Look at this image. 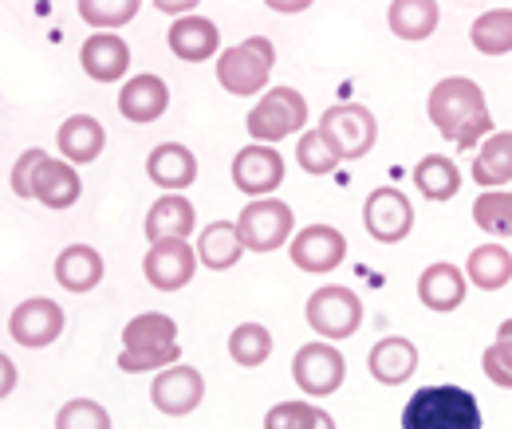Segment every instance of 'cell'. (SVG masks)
Returning <instances> with one entry per match:
<instances>
[{
    "label": "cell",
    "mask_w": 512,
    "mask_h": 429,
    "mask_svg": "<svg viewBox=\"0 0 512 429\" xmlns=\"http://www.w3.org/2000/svg\"><path fill=\"white\" fill-rule=\"evenodd\" d=\"M426 115L446 142H457V150L481 146L493 134V115H489L485 91L465 75H449L442 83H434V91L426 99Z\"/></svg>",
    "instance_id": "obj_1"
},
{
    "label": "cell",
    "mask_w": 512,
    "mask_h": 429,
    "mask_svg": "<svg viewBox=\"0 0 512 429\" xmlns=\"http://www.w3.org/2000/svg\"><path fill=\"white\" fill-rule=\"evenodd\" d=\"M402 429H481V406L461 386H422L402 410Z\"/></svg>",
    "instance_id": "obj_2"
},
{
    "label": "cell",
    "mask_w": 512,
    "mask_h": 429,
    "mask_svg": "<svg viewBox=\"0 0 512 429\" xmlns=\"http://www.w3.org/2000/svg\"><path fill=\"white\" fill-rule=\"evenodd\" d=\"M276 63V48L268 36H249L241 44H233L229 52L217 56V83L229 95H260L268 87Z\"/></svg>",
    "instance_id": "obj_3"
},
{
    "label": "cell",
    "mask_w": 512,
    "mask_h": 429,
    "mask_svg": "<svg viewBox=\"0 0 512 429\" xmlns=\"http://www.w3.org/2000/svg\"><path fill=\"white\" fill-rule=\"evenodd\" d=\"M304 123H308V103H304V95L296 87H268L256 99L249 119H245L249 134H253L260 146H272V142L304 130Z\"/></svg>",
    "instance_id": "obj_4"
},
{
    "label": "cell",
    "mask_w": 512,
    "mask_h": 429,
    "mask_svg": "<svg viewBox=\"0 0 512 429\" xmlns=\"http://www.w3.org/2000/svg\"><path fill=\"white\" fill-rule=\"evenodd\" d=\"M304 315H308V327L316 335H323L327 343L351 339L363 327V300L351 288H343V284H323V288H316L308 296Z\"/></svg>",
    "instance_id": "obj_5"
},
{
    "label": "cell",
    "mask_w": 512,
    "mask_h": 429,
    "mask_svg": "<svg viewBox=\"0 0 512 429\" xmlns=\"http://www.w3.org/2000/svg\"><path fill=\"white\" fill-rule=\"evenodd\" d=\"M237 229H241V241L249 252H276L280 245H292V229H296V217L284 201L276 197H256L241 209L237 217Z\"/></svg>",
    "instance_id": "obj_6"
},
{
    "label": "cell",
    "mask_w": 512,
    "mask_h": 429,
    "mask_svg": "<svg viewBox=\"0 0 512 429\" xmlns=\"http://www.w3.org/2000/svg\"><path fill=\"white\" fill-rule=\"evenodd\" d=\"M320 130L327 134V142L335 146V154L343 162H355L363 154L375 150V138H379V123L367 107L359 103H339V107H327L320 115Z\"/></svg>",
    "instance_id": "obj_7"
},
{
    "label": "cell",
    "mask_w": 512,
    "mask_h": 429,
    "mask_svg": "<svg viewBox=\"0 0 512 429\" xmlns=\"http://www.w3.org/2000/svg\"><path fill=\"white\" fill-rule=\"evenodd\" d=\"M292 378H296V386H300L308 398H327V394H335V390L343 386L347 363H343V355H339L327 339H316V343H304V347L296 351V359H292Z\"/></svg>",
    "instance_id": "obj_8"
},
{
    "label": "cell",
    "mask_w": 512,
    "mask_h": 429,
    "mask_svg": "<svg viewBox=\"0 0 512 429\" xmlns=\"http://www.w3.org/2000/svg\"><path fill=\"white\" fill-rule=\"evenodd\" d=\"M363 225L367 233L379 241V245H398L410 237L414 229V209H410V197L394 185H379L367 205H363Z\"/></svg>",
    "instance_id": "obj_9"
},
{
    "label": "cell",
    "mask_w": 512,
    "mask_h": 429,
    "mask_svg": "<svg viewBox=\"0 0 512 429\" xmlns=\"http://www.w3.org/2000/svg\"><path fill=\"white\" fill-rule=\"evenodd\" d=\"M142 272H146L150 288L178 292V288L190 284L193 272H197V248L190 241H158V245H150V252H146Z\"/></svg>",
    "instance_id": "obj_10"
},
{
    "label": "cell",
    "mask_w": 512,
    "mask_h": 429,
    "mask_svg": "<svg viewBox=\"0 0 512 429\" xmlns=\"http://www.w3.org/2000/svg\"><path fill=\"white\" fill-rule=\"evenodd\" d=\"M288 256H292V264H296L300 272L323 276V272H335V268L343 264L347 241H343V233L331 229V225H308V229H300V233L292 237Z\"/></svg>",
    "instance_id": "obj_11"
},
{
    "label": "cell",
    "mask_w": 512,
    "mask_h": 429,
    "mask_svg": "<svg viewBox=\"0 0 512 429\" xmlns=\"http://www.w3.org/2000/svg\"><path fill=\"white\" fill-rule=\"evenodd\" d=\"M60 331H64V307L56 300H44V296L24 300L8 315V335L20 347H48L60 339Z\"/></svg>",
    "instance_id": "obj_12"
},
{
    "label": "cell",
    "mask_w": 512,
    "mask_h": 429,
    "mask_svg": "<svg viewBox=\"0 0 512 429\" xmlns=\"http://www.w3.org/2000/svg\"><path fill=\"white\" fill-rule=\"evenodd\" d=\"M150 398L162 414L170 418H182V414H193L205 398V378L201 370L193 367H166L154 382H150Z\"/></svg>",
    "instance_id": "obj_13"
},
{
    "label": "cell",
    "mask_w": 512,
    "mask_h": 429,
    "mask_svg": "<svg viewBox=\"0 0 512 429\" xmlns=\"http://www.w3.org/2000/svg\"><path fill=\"white\" fill-rule=\"evenodd\" d=\"M284 182V158L272 150V146H245V150H237V158H233V185L241 189V193H249V197H268L276 185Z\"/></svg>",
    "instance_id": "obj_14"
},
{
    "label": "cell",
    "mask_w": 512,
    "mask_h": 429,
    "mask_svg": "<svg viewBox=\"0 0 512 429\" xmlns=\"http://www.w3.org/2000/svg\"><path fill=\"white\" fill-rule=\"evenodd\" d=\"M193 229H197V213L182 193H162L150 209H146V241L158 245V241H186Z\"/></svg>",
    "instance_id": "obj_15"
},
{
    "label": "cell",
    "mask_w": 512,
    "mask_h": 429,
    "mask_svg": "<svg viewBox=\"0 0 512 429\" xmlns=\"http://www.w3.org/2000/svg\"><path fill=\"white\" fill-rule=\"evenodd\" d=\"M79 63L95 83H119L130 67V48L127 40H119L115 32H95L83 40L79 48Z\"/></svg>",
    "instance_id": "obj_16"
},
{
    "label": "cell",
    "mask_w": 512,
    "mask_h": 429,
    "mask_svg": "<svg viewBox=\"0 0 512 429\" xmlns=\"http://www.w3.org/2000/svg\"><path fill=\"white\" fill-rule=\"evenodd\" d=\"M146 174L150 182L162 185L166 193H182L186 185L197 182V158H193L190 146L182 142H158L146 158Z\"/></svg>",
    "instance_id": "obj_17"
},
{
    "label": "cell",
    "mask_w": 512,
    "mask_h": 429,
    "mask_svg": "<svg viewBox=\"0 0 512 429\" xmlns=\"http://www.w3.org/2000/svg\"><path fill=\"white\" fill-rule=\"evenodd\" d=\"M166 107H170V91L158 75H134L119 91V111L130 123H154L166 115Z\"/></svg>",
    "instance_id": "obj_18"
},
{
    "label": "cell",
    "mask_w": 512,
    "mask_h": 429,
    "mask_svg": "<svg viewBox=\"0 0 512 429\" xmlns=\"http://www.w3.org/2000/svg\"><path fill=\"white\" fill-rule=\"evenodd\" d=\"M166 44H170V52H174L178 60L201 63L217 52L221 32H217V24H213L209 16H197V12H193V16H182V20H174V24H170Z\"/></svg>",
    "instance_id": "obj_19"
},
{
    "label": "cell",
    "mask_w": 512,
    "mask_h": 429,
    "mask_svg": "<svg viewBox=\"0 0 512 429\" xmlns=\"http://www.w3.org/2000/svg\"><path fill=\"white\" fill-rule=\"evenodd\" d=\"M465 280H469L465 268L438 260V264L422 268V276H418V300L430 307V311H453V307L465 304Z\"/></svg>",
    "instance_id": "obj_20"
},
{
    "label": "cell",
    "mask_w": 512,
    "mask_h": 429,
    "mask_svg": "<svg viewBox=\"0 0 512 429\" xmlns=\"http://www.w3.org/2000/svg\"><path fill=\"white\" fill-rule=\"evenodd\" d=\"M170 347H178V323L162 311H142L123 327V351L154 355V351H170Z\"/></svg>",
    "instance_id": "obj_21"
},
{
    "label": "cell",
    "mask_w": 512,
    "mask_h": 429,
    "mask_svg": "<svg viewBox=\"0 0 512 429\" xmlns=\"http://www.w3.org/2000/svg\"><path fill=\"white\" fill-rule=\"evenodd\" d=\"M56 146H60L64 162L87 166V162H95V158L103 154L107 130H103L99 119H91V115H71V119L60 126V134H56Z\"/></svg>",
    "instance_id": "obj_22"
},
{
    "label": "cell",
    "mask_w": 512,
    "mask_h": 429,
    "mask_svg": "<svg viewBox=\"0 0 512 429\" xmlns=\"http://www.w3.org/2000/svg\"><path fill=\"white\" fill-rule=\"evenodd\" d=\"M367 367L375 374V382L383 386H402L414 370H418V347L402 335H390V339H379L367 355Z\"/></svg>",
    "instance_id": "obj_23"
},
{
    "label": "cell",
    "mask_w": 512,
    "mask_h": 429,
    "mask_svg": "<svg viewBox=\"0 0 512 429\" xmlns=\"http://www.w3.org/2000/svg\"><path fill=\"white\" fill-rule=\"evenodd\" d=\"M83 193V182L75 174V166L64 158H48L40 170H36V182H32V197L48 209H71Z\"/></svg>",
    "instance_id": "obj_24"
},
{
    "label": "cell",
    "mask_w": 512,
    "mask_h": 429,
    "mask_svg": "<svg viewBox=\"0 0 512 429\" xmlns=\"http://www.w3.org/2000/svg\"><path fill=\"white\" fill-rule=\"evenodd\" d=\"M103 256H99V248L91 245H67L60 256H56V280H60V288L67 292H91V288H99V280H103Z\"/></svg>",
    "instance_id": "obj_25"
},
{
    "label": "cell",
    "mask_w": 512,
    "mask_h": 429,
    "mask_svg": "<svg viewBox=\"0 0 512 429\" xmlns=\"http://www.w3.org/2000/svg\"><path fill=\"white\" fill-rule=\"evenodd\" d=\"M241 252H245V241H241L237 221H213V225H205L201 237H197V260H201L209 272L233 268V264L241 260Z\"/></svg>",
    "instance_id": "obj_26"
},
{
    "label": "cell",
    "mask_w": 512,
    "mask_h": 429,
    "mask_svg": "<svg viewBox=\"0 0 512 429\" xmlns=\"http://www.w3.org/2000/svg\"><path fill=\"white\" fill-rule=\"evenodd\" d=\"M473 182L485 189L512 185V130H497L481 142V150L473 158Z\"/></svg>",
    "instance_id": "obj_27"
},
{
    "label": "cell",
    "mask_w": 512,
    "mask_h": 429,
    "mask_svg": "<svg viewBox=\"0 0 512 429\" xmlns=\"http://www.w3.org/2000/svg\"><path fill=\"white\" fill-rule=\"evenodd\" d=\"M438 20L442 12L434 0H394L386 8V24L398 40H426L438 32Z\"/></svg>",
    "instance_id": "obj_28"
},
{
    "label": "cell",
    "mask_w": 512,
    "mask_h": 429,
    "mask_svg": "<svg viewBox=\"0 0 512 429\" xmlns=\"http://www.w3.org/2000/svg\"><path fill=\"white\" fill-rule=\"evenodd\" d=\"M465 276H469V284H477L481 292H501L512 280V252L505 245L473 248L469 260H465Z\"/></svg>",
    "instance_id": "obj_29"
},
{
    "label": "cell",
    "mask_w": 512,
    "mask_h": 429,
    "mask_svg": "<svg viewBox=\"0 0 512 429\" xmlns=\"http://www.w3.org/2000/svg\"><path fill=\"white\" fill-rule=\"evenodd\" d=\"M414 185H418V193L426 201H449L461 189V170H457V162L446 158V154H426L414 166Z\"/></svg>",
    "instance_id": "obj_30"
},
{
    "label": "cell",
    "mask_w": 512,
    "mask_h": 429,
    "mask_svg": "<svg viewBox=\"0 0 512 429\" xmlns=\"http://www.w3.org/2000/svg\"><path fill=\"white\" fill-rule=\"evenodd\" d=\"M469 40L481 56H505L512 52V8H489L473 20Z\"/></svg>",
    "instance_id": "obj_31"
},
{
    "label": "cell",
    "mask_w": 512,
    "mask_h": 429,
    "mask_svg": "<svg viewBox=\"0 0 512 429\" xmlns=\"http://www.w3.org/2000/svg\"><path fill=\"white\" fill-rule=\"evenodd\" d=\"M473 221L489 237H512V193L509 189H485L473 201Z\"/></svg>",
    "instance_id": "obj_32"
},
{
    "label": "cell",
    "mask_w": 512,
    "mask_h": 429,
    "mask_svg": "<svg viewBox=\"0 0 512 429\" xmlns=\"http://www.w3.org/2000/svg\"><path fill=\"white\" fill-rule=\"evenodd\" d=\"M229 355H233L237 367H260V363H268V355H272V335H268V327H260V323H241V327L229 335Z\"/></svg>",
    "instance_id": "obj_33"
},
{
    "label": "cell",
    "mask_w": 512,
    "mask_h": 429,
    "mask_svg": "<svg viewBox=\"0 0 512 429\" xmlns=\"http://www.w3.org/2000/svg\"><path fill=\"white\" fill-rule=\"evenodd\" d=\"M296 162H300V170L323 178V174H331L343 158L335 154V146L327 142L323 130H304V134H300V146H296Z\"/></svg>",
    "instance_id": "obj_34"
},
{
    "label": "cell",
    "mask_w": 512,
    "mask_h": 429,
    "mask_svg": "<svg viewBox=\"0 0 512 429\" xmlns=\"http://www.w3.org/2000/svg\"><path fill=\"white\" fill-rule=\"evenodd\" d=\"M138 16V0H79V20L103 28V32H115Z\"/></svg>",
    "instance_id": "obj_35"
},
{
    "label": "cell",
    "mask_w": 512,
    "mask_h": 429,
    "mask_svg": "<svg viewBox=\"0 0 512 429\" xmlns=\"http://www.w3.org/2000/svg\"><path fill=\"white\" fill-rule=\"evenodd\" d=\"M320 422V406L312 402H276L268 414H264V429H316Z\"/></svg>",
    "instance_id": "obj_36"
},
{
    "label": "cell",
    "mask_w": 512,
    "mask_h": 429,
    "mask_svg": "<svg viewBox=\"0 0 512 429\" xmlns=\"http://www.w3.org/2000/svg\"><path fill=\"white\" fill-rule=\"evenodd\" d=\"M56 429H111V414L91 398H75L56 414Z\"/></svg>",
    "instance_id": "obj_37"
},
{
    "label": "cell",
    "mask_w": 512,
    "mask_h": 429,
    "mask_svg": "<svg viewBox=\"0 0 512 429\" xmlns=\"http://www.w3.org/2000/svg\"><path fill=\"white\" fill-rule=\"evenodd\" d=\"M481 370H485V378H489V382H497V386L512 390V343L509 339H497L493 347H485V355H481Z\"/></svg>",
    "instance_id": "obj_38"
},
{
    "label": "cell",
    "mask_w": 512,
    "mask_h": 429,
    "mask_svg": "<svg viewBox=\"0 0 512 429\" xmlns=\"http://www.w3.org/2000/svg\"><path fill=\"white\" fill-rule=\"evenodd\" d=\"M48 162V150H40V146H32V150H24L20 158H16V166H12V193L16 197H32V182H36V170Z\"/></svg>",
    "instance_id": "obj_39"
},
{
    "label": "cell",
    "mask_w": 512,
    "mask_h": 429,
    "mask_svg": "<svg viewBox=\"0 0 512 429\" xmlns=\"http://www.w3.org/2000/svg\"><path fill=\"white\" fill-rule=\"evenodd\" d=\"M178 359H182V347L154 351V355H134V351H123V355H119V370H127V374H142V370L178 367Z\"/></svg>",
    "instance_id": "obj_40"
},
{
    "label": "cell",
    "mask_w": 512,
    "mask_h": 429,
    "mask_svg": "<svg viewBox=\"0 0 512 429\" xmlns=\"http://www.w3.org/2000/svg\"><path fill=\"white\" fill-rule=\"evenodd\" d=\"M0 367H4V394H12V382H16V367H12V359H0Z\"/></svg>",
    "instance_id": "obj_41"
},
{
    "label": "cell",
    "mask_w": 512,
    "mask_h": 429,
    "mask_svg": "<svg viewBox=\"0 0 512 429\" xmlns=\"http://www.w3.org/2000/svg\"><path fill=\"white\" fill-rule=\"evenodd\" d=\"M190 8L193 4H170V0H158V12H166V16H174V12H190Z\"/></svg>",
    "instance_id": "obj_42"
},
{
    "label": "cell",
    "mask_w": 512,
    "mask_h": 429,
    "mask_svg": "<svg viewBox=\"0 0 512 429\" xmlns=\"http://www.w3.org/2000/svg\"><path fill=\"white\" fill-rule=\"evenodd\" d=\"M316 429H335V418H331L327 410H320V422H316Z\"/></svg>",
    "instance_id": "obj_43"
},
{
    "label": "cell",
    "mask_w": 512,
    "mask_h": 429,
    "mask_svg": "<svg viewBox=\"0 0 512 429\" xmlns=\"http://www.w3.org/2000/svg\"><path fill=\"white\" fill-rule=\"evenodd\" d=\"M497 339H509V343H512V319H505V323L497 327Z\"/></svg>",
    "instance_id": "obj_44"
}]
</instances>
